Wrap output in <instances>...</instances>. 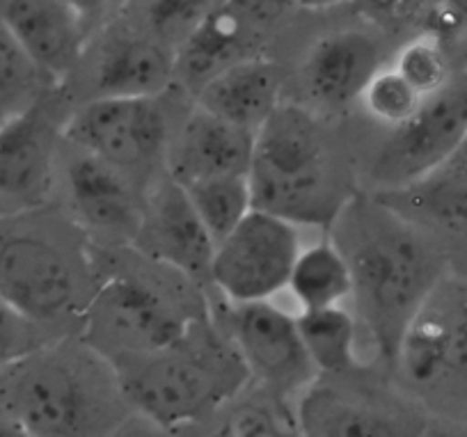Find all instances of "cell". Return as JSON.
I'll use <instances>...</instances> for the list:
<instances>
[{"label": "cell", "mask_w": 467, "mask_h": 437, "mask_svg": "<svg viewBox=\"0 0 467 437\" xmlns=\"http://www.w3.org/2000/svg\"><path fill=\"white\" fill-rule=\"evenodd\" d=\"M264 7L262 3H209L200 24L177 48L179 83L197 92L229 67L259 57V24L266 19Z\"/></svg>", "instance_id": "16"}, {"label": "cell", "mask_w": 467, "mask_h": 437, "mask_svg": "<svg viewBox=\"0 0 467 437\" xmlns=\"http://www.w3.org/2000/svg\"><path fill=\"white\" fill-rule=\"evenodd\" d=\"M88 7L67 0H0V21L53 85L83 57L89 39Z\"/></svg>", "instance_id": "15"}, {"label": "cell", "mask_w": 467, "mask_h": 437, "mask_svg": "<svg viewBox=\"0 0 467 437\" xmlns=\"http://www.w3.org/2000/svg\"><path fill=\"white\" fill-rule=\"evenodd\" d=\"M421 437H467V426L451 421H433L426 423Z\"/></svg>", "instance_id": "33"}, {"label": "cell", "mask_w": 467, "mask_h": 437, "mask_svg": "<svg viewBox=\"0 0 467 437\" xmlns=\"http://www.w3.org/2000/svg\"><path fill=\"white\" fill-rule=\"evenodd\" d=\"M253 150V130L195 106L170 138L165 174L182 188L220 177H248Z\"/></svg>", "instance_id": "17"}, {"label": "cell", "mask_w": 467, "mask_h": 437, "mask_svg": "<svg viewBox=\"0 0 467 437\" xmlns=\"http://www.w3.org/2000/svg\"><path fill=\"white\" fill-rule=\"evenodd\" d=\"M286 294L296 300L300 314L346 307L350 300V270L332 238L303 245Z\"/></svg>", "instance_id": "23"}, {"label": "cell", "mask_w": 467, "mask_h": 437, "mask_svg": "<svg viewBox=\"0 0 467 437\" xmlns=\"http://www.w3.org/2000/svg\"><path fill=\"white\" fill-rule=\"evenodd\" d=\"M131 247L147 259L183 275L197 286L209 282L215 243L197 218L183 188L168 174H163L145 195L140 232Z\"/></svg>", "instance_id": "14"}, {"label": "cell", "mask_w": 467, "mask_h": 437, "mask_svg": "<svg viewBox=\"0 0 467 437\" xmlns=\"http://www.w3.org/2000/svg\"><path fill=\"white\" fill-rule=\"evenodd\" d=\"M209 3H150L142 5L147 33L177 53L204 16Z\"/></svg>", "instance_id": "30"}, {"label": "cell", "mask_w": 467, "mask_h": 437, "mask_svg": "<svg viewBox=\"0 0 467 437\" xmlns=\"http://www.w3.org/2000/svg\"><path fill=\"white\" fill-rule=\"evenodd\" d=\"M296 323L318 376H344L360 367V326L348 307L296 314Z\"/></svg>", "instance_id": "24"}, {"label": "cell", "mask_w": 467, "mask_h": 437, "mask_svg": "<svg viewBox=\"0 0 467 437\" xmlns=\"http://www.w3.org/2000/svg\"><path fill=\"white\" fill-rule=\"evenodd\" d=\"M465 74H467V69H465Z\"/></svg>", "instance_id": "36"}, {"label": "cell", "mask_w": 467, "mask_h": 437, "mask_svg": "<svg viewBox=\"0 0 467 437\" xmlns=\"http://www.w3.org/2000/svg\"><path fill=\"white\" fill-rule=\"evenodd\" d=\"M394 369L420 396L467 390V275L440 279L403 335Z\"/></svg>", "instance_id": "8"}, {"label": "cell", "mask_w": 467, "mask_h": 437, "mask_svg": "<svg viewBox=\"0 0 467 437\" xmlns=\"http://www.w3.org/2000/svg\"><path fill=\"white\" fill-rule=\"evenodd\" d=\"M62 124L48 115L44 97L33 110L0 129V218L37 211L47 202L60 161Z\"/></svg>", "instance_id": "13"}, {"label": "cell", "mask_w": 467, "mask_h": 437, "mask_svg": "<svg viewBox=\"0 0 467 437\" xmlns=\"http://www.w3.org/2000/svg\"><path fill=\"white\" fill-rule=\"evenodd\" d=\"M51 85L0 21V129L33 110Z\"/></svg>", "instance_id": "25"}, {"label": "cell", "mask_w": 467, "mask_h": 437, "mask_svg": "<svg viewBox=\"0 0 467 437\" xmlns=\"http://www.w3.org/2000/svg\"><path fill=\"white\" fill-rule=\"evenodd\" d=\"M211 437H303L296 412L282 399L266 394L254 401H234Z\"/></svg>", "instance_id": "28"}, {"label": "cell", "mask_w": 467, "mask_h": 437, "mask_svg": "<svg viewBox=\"0 0 467 437\" xmlns=\"http://www.w3.org/2000/svg\"><path fill=\"white\" fill-rule=\"evenodd\" d=\"M392 69L420 94L431 99L442 92L461 71H453V57L442 42L433 35H417L399 48Z\"/></svg>", "instance_id": "27"}, {"label": "cell", "mask_w": 467, "mask_h": 437, "mask_svg": "<svg viewBox=\"0 0 467 437\" xmlns=\"http://www.w3.org/2000/svg\"><path fill=\"white\" fill-rule=\"evenodd\" d=\"M420 19L424 21L426 33L438 37L444 47H449V42H467V3L424 5Z\"/></svg>", "instance_id": "32"}, {"label": "cell", "mask_w": 467, "mask_h": 437, "mask_svg": "<svg viewBox=\"0 0 467 437\" xmlns=\"http://www.w3.org/2000/svg\"><path fill=\"white\" fill-rule=\"evenodd\" d=\"M92 256L37 211L0 218V303L37 328L83 321Z\"/></svg>", "instance_id": "6"}, {"label": "cell", "mask_w": 467, "mask_h": 437, "mask_svg": "<svg viewBox=\"0 0 467 437\" xmlns=\"http://www.w3.org/2000/svg\"><path fill=\"white\" fill-rule=\"evenodd\" d=\"M380 202L417 227H438L467 234V172L444 165L431 177L401 188L379 192Z\"/></svg>", "instance_id": "22"}, {"label": "cell", "mask_w": 467, "mask_h": 437, "mask_svg": "<svg viewBox=\"0 0 467 437\" xmlns=\"http://www.w3.org/2000/svg\"><path fill=\"white\" fill-rule=\"evenodd\" d=\"M426 99H421L397 71L392 65L383 67L379 74L371 78L367 89L362 92L360 103L367 110V115L374 117L379 124L389 126V130L399 129L412 120L417 110L421 108Z\"/></svg>", "instance_id": "29"}, {"label": "cell", "mask_w": 467, "mask_h": 437, "mask_svg": "<svg viewBox=\"0 0 467 437\" xmlns=\"http://www.w3.org/2000/svg\"><path fill=\"white\" fill-rule=\"evenodd\" d=\"M62 186L76 227L110 247L133 245L142 224L145 195L129 174L69 147Z\"/></svg>", "instance_id": "12"}, {"label": "cell", "mask_w": 467, "mask_h": 437, "mask_svg": "<svg viewBox=\"0 0 467 437\" xmlns=\"http://www.w3.org/2000/svg\"><path fill=\"white\" fill-rule=\"evenodd\" d=\"M197 218L218 245L254 211L248 177H220L183 188Z\"/></svg>", "instance_id": "26"}, {"label": "cell", "mask_w": 467, "mask_h": 437, "mask_svg": "<svg viewBox=\"0 0 467 437\" xmlns=\"http://www.w3.org/2000/svg\"><path fill=\"white\" fill-rule=\"evenodd\" d=\"M42 346L39 328L19 317L5 303H0V371H5Z\"/></svg>", "instance_id": "31"}, {"label": "cell", "mask_w": 467, "mask_h": 437, "mask_svg": "<svg viewBox=\"0 0 467 437\" xmlns=\"http://www.w3.org/2000/svg\"><path fill=\"white\" fill-rule=\"evenodd\" d=\"M0 437H33L24 426L15 421L12 417H7L5 412H0Z\"/></svg>", "instance_id": "34"}, {"label": "cell", "mask_w": 467, "mask_h": 437, "mask_svg": "<svg viewBox=\"0 0 467 437\" xmlns=\"http://www.w3.org/2000/svg\"><path fill=\"white\" fill-rule=\"evenodd\" d=\"M300 250V227L253 211L215 245L209 282L227 305L273 303L286 291Z\"/></svg>", "instance_id": "9"}, {"label": "cell", "mask_w": 467, "mask_h": 437, "mask_svg": "<svg viewBox=\"0 0 467 437\" xmlns=\"http://www.w3.org/2000/svg\"><path fill=\"white\" fill-rule=\"evenodd\" d=\"M303 437H421L424 426L376 401L312 385L294 408Z\"/></svg>", "instance_id": "20"}, {"label": "cell", "mask_w": 467, "mask_h": 437, "mask_svg": "<svg viewBox=\"0 0 467 437\" xmlns=\"http://www.w3.org/2000/svg\"><path fill=\"white\" fill-rule=\"evenodd\" d=\"M332 241L350 270V312L376 355L394 367L403 335L447 264L417 224L379 197H350L332 224Z\"/></svg>", "instance_id": "1"}, {"label": "cell", "mask_w": 467, "mask_h": 437, "mask_svg": "<svg viewBox=\"0 0 467 437\" xmlns=\"http://www.w3.org/2000/svg\"><path fill=\"white\" fill-rule=\"evenodd\" d=\"M177 80V53L142 30L106 35L94 65L92 99H159Z\"/></svg>", "instance_id": "19"}, {"label": "cell", "mask_w": 467, "mask_h": 437, "mask_svg": "<svg viewBox=\"0 0 467 437\" xmlns=\"http://www.w3.org/2000/svg\"><path fill=\"white\" fill-rule=\"evenodd\" d=\"M110 364L131 412L165 431L213 417L250 382L244 362L211 317L159 353Z\"/></svg>", "instance_id": "4"}, {"label": "cell", "mask_w": 467, "mask_h": 437, "mask_svg": "<svg viewBox=\"0 0 467 437\" xmlns=\"http://www.w3.org/2000/svg\"><path fill=\"white\" fill-rule=\"evenodd\" d=\"M0 412L33 437H112L131 408L101 353L62 339L0 371Z\"/></svg>", "instance_id": "3"}, {"label": "cell", "mask_w": 467, "mask_h": 437, "mask_svg": "<svg viewBox=\"0 0 467 437\" xmlns=\"http://www.w3.org/2000/svg\"><path fill=\"white\" fill-rule=\"evenodd\" d=\"M172 130L159 99H89L62 124V142L138 183L165 165Z\"/></svg>", "instance_id": "7"}, {"label": "cell", "mask_w": 467, "mask_h": 437, "mask_svg": "<svg viewBox=\"0 0 467 437\" xmlns=\"http://www.w3.org/2000/svg\"><path fill=\"white\" fill-rule=\"evenodd\" d=\"M447 165H451V168H458V170H465L467 172V135L465 140H462L461 147H458L456 154H453V159L449 161Z\"/></svg>", "instance_id": "35"}, {"label": "cell", "mask_w": 467, "mask_h": 437, "mask_svg": "<svg viewBox=\"0 0 467 437\" xmlns=\"http://www.w3.org/2000/svg\"><path fill=\"white\" fill-rule=\"evenodd\" d=\"M244 362L250 380L275 399H300L317 385L294 314L273 303L227 305L213 318Z\"/></svg>", "instance_id": "10"}, {"label": "cell", "mask_w": 467, "mask_h": 437, "mask_svg": "<svg viewBox=\"0 0 467 437\" xmlns=\"http://www.w3.org/2000/svg\"><path fill=\"white\" fill-rule=\"evenodd\" d=\"M280 74L262 56L229 67L195 92V106L218 120L257 133L280 108Z\"/></svg>", "instance_id": "21"}, {"label": "cell", "mask_w": 467, "mask_h": 437, "mask_svg": "<svg viewBox=\"0 0 467 437\" xmlns=\"http://www.w3.org/2000/svg\"><path fill=\"white\" fill-rule=\"evenodd\" d=\"M92 256V294L83 341L108 362L159 353L209 318L202 288L133 250L131 259L103 250Z\"/></svg>", "instance_id": "2"}, {"label": "cell", "mask_w": 467, "mask_h": 437, "mask_svg": "<svg viewBox=\"0 0 467 437\" xmlns=\"http://www.w3.org/2000/svg\"><path fill=\"white\" fill-rule=\"evenodd\" d=\"M254 211L296 227H332L346 202L326 129L312 110L280 103L254 133L248 170Z\"/></svg>", "instance_id": "5"}, {"label": "cell", "mask_w": 467, "mask_h": 437, "mask_svg": "<svg viewBox=\"0 0 467 437\" xmlns=\"http://www.w3.org/2000/svg\"><path fill=\"white\" fill-rule=\"evenodd\" d=\"M380 69L383 53L379 39L365 30L346 28L323 35L309 47L300 76L314 106L341 110L360 101Z\"/></svg>", "instance_id": "18"}, {"label": "cell", "mask_w": 467, "mask_h": 437, "mask_svg": "<svg viewBox=\"0 0 467 437\" xmlns=\"http://www.w3.org/2000/svg\"><path fill=\"white\" fill-rule=\"evenodd\" d=\"M467 135V74L426 99L406 124L394 129L371 163L379 192L401 191L431 177L453 159Z\"/></svg>", "instance_id": "11"}]
</instances>
